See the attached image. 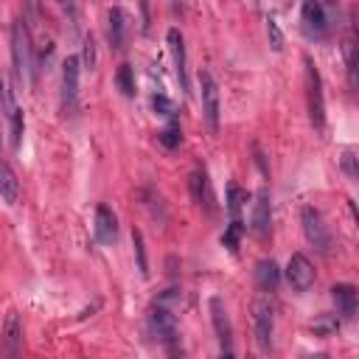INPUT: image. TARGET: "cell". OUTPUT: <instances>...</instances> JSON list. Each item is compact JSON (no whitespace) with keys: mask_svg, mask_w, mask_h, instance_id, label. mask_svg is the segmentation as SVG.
Returning <instances> with one entry per match:
<instances>
[{"mask_svg":"<svg viewBox=\"0 0 359 359\" xmlns=\"http://www.w3.org/2000/svg\"><path fill=\"white\" fill-rule=\"evenodd\" d=\"M149 323H151L154 337H157L168 351H177V348H180V325H177V317H174L163 303L151 306Z\"/></svg>","mask_w":359,"mask_h":359,"instance_id":"obj_5","label":"cell"},{"mask_svg":"<svg viewBox=\"0 0 359 359\" xmlns=\"http://www.w3.org/2000/svg\"><path fill=\"white\" fill-rule=\"evenodd\" d=\"M278 280H280V269H278V264H275L272 258L255 264V283H258L264 292H272V289L278 286Z\"/></svg>","mask_w":359,"mask_h":359,"instance_id":"obj_19","label":"cell"},{"mask_svg":"<svg viewBox=\"0 0 359 359\" xmlns=\"http://www.w3.org/2000/svg\"><path fill=\"white\" fill-rule=\"evenodd\" d=\"M300 222H303V233H306L309 244H311L317 252L328 255V252H331V247H334V238H331V230H328V224H325L323 213H320L317 208L306 205V208L300 210Z\"/></svg>","mask_w":359,"mask_h":359,"instance_id":"obj_2","label":"cell"},{"mask_svg":"<svg viewBox=\"0 0 359 359\" xmlns=\"http://www.w3.org/2000/svg\"><path fill=\"white\" fill-rule=\"evenodd\" d=\"M93 230H95V238L101 244H112L118 238V219H115V213L107 205L95 208V227Z\"/></svg>","mask_w":359,"mask_h":359,"instance_id":"obj_14","label":"cell"},{"mask_svg":"<svg viewBox=\"0 0 359 359\" xmlns=\"http://www.w3.org/2000/svg\"><path fill=\"white\" fill-rule=\"evenodd\" d=\"M95 39H93V34H87L84 39H81V62H84V67L87 70H93L95 67Z\"/></svg>","mask_w":359,"mask_h":359,"instance_id":"obj_23","label":"cell"},{"mask_svg":"<svg viewBox=\"0 0 359 359\" xmlns=\"http://www.w3.org/2000/svg\"><path fill=\"white\" fill-rule=\"evenodd\" d=\"M252 328H255V342L261 351H272V334H275V311L266 297H255L252 306Z\"/></svg>","mask_w":359,"mask_h":359,"instance_id":"obj_4","label":"cell"},{"mask_svg":"<svg viewBox=\"0 0 359 359\" xmlns=\"http://www.w3.org/2000/svg\"><path fill=\"white\" fill-rule=\"evenodd\" d=\"M219 359H233V353H230V351H224V353H222Z\"/></svg>","mask_w":359,"mask_h":359,"instance_id":"obj_31","label":"cell"},{"mask_svg":"<svg viewBox=\"0 0 359 359\" xmlns=\"http://www.w3.org/2000/svg\"><path fill=\"white\" fill-rule=\"evenodd\" d=\"M132 241H135V252H137L140 275H146V272H149V264H146V250H143V236H140V230H132Z\"/></svg>","mask_w":359,"mask_h":359,"instance_id":"obj_27","label":"cell"},{"mask_svg":"<svg viewBox=\"0 0 359 359\" xmlns=\"http://www.w3.org/2000/svg\"><path fill=\"white\" fill-rule=\"evenodd\" d=\"M210 320H213V328H216V339L222 342L224 351H230V345H233V325H230V317H227V309H224L222 297H210Z\"/></svg>","mask_w":359,"mask_h":359,"instance_id":"obj_10","label":"cell"},{"mask_svg":"<svg viewBox=\"0 0 359 359\" xmlns=\"http://www.w3.org/2000/svg\"><path fill=\"white\" fill-rule=\"evenodd\" d=\"M331 297H334L337 311H339L345 320H353V317H356L359 294H356V286H353V283H337V286H331Z\"/></svg>","mask_w":359,"mask_h":359,"instance_id":"obj_13","label":"cell"},{"mask_svg":"<svg viewBox=\"0 0 359 359\" xmlns=\"http://www.w3.org/2000/svg\"><path fill=\"white\" fill-rule=\"evenodd\" d=\"M286 278L297 292H309L314 286V264L303 252H294L286 264Z\"/></svg>","mask_w":359,"mask_h":359,"instance_id":"obj_9","label":"cell"},{"mask_svg":"<svg viewBox=\"0 0 359 359\" xmlns=\"http://www.w3.org/2000/svg\"><path fill=\"white\" fill-rule=\"evenodd\" d=\"M107 34H109V42L112 48H123V34H126V14L123 8H109L107 14Z\"/></svg>","mask_w":359,"mask_h":359,"instance_id":"obj_18","label":"cell"},{"mask_svg":"<svg viewBox=\"0 0 359 359\" xmlns=\"http://www.w3.org/2000/svg\"><path fill=\"white\" fill-rule=\"evenodd\" d=\"M266 36H269V45H272V50H283V34H280V25H278V20H266Z\"/></svg>","mask_w":359,"mask_h":359,"instance_id":"obj_24","label":"cell"},{"mask_svg":"<svg viewBox=\"0 0 359 359\" xmlns=\"http://www.w3.org/2000/svg\"><path fill=\"white\" fill-rule=\"evenodd\" d=\"M337 325H339L337 320H331V317H320V320H317L311 328H314L317 334H331V331H337Z\"/></svg>","mask_w":359,"mask_h":359,"instance_id":"obj_30","label":"cell"},{"mask_svg":"<svg viewBox=\"0 0 359 359\" xmlns=\"http://www.w3.org/2000/svg\"><path fill=\"white\" fill-rule=\"evenodd\" d=\"M244 202H247V194H244L238 185H230V188H227V210H230L233 219H241Z\"/></svg>","mask_w":359,"mask_h":359,"instance_id":"obj_21","label":"cell"},{"mask_svg":"<svg viewBox=\"0 0 359 359\" xmlns=\"http://www.w3.org/2000/svg\"><path fill=\"white\" fill-rule=\"evenodd\" d=\"M241 233H244V227H241V219H230V227L224 230V236H222V244H224L227 250H233V252H236Z\"/></svg>","mask_w":359,"mask_h":359,"instance_id":"obj_22","label":"cell"},{"mask_svg":"<svg viewBox=\"0 0 359 359\" xmlns=\"http://www.w3.org/2000/svg\"><path fill=\"white\" fill-rule=\"evenodd\" d=\"M342 168H345V174L351 177V180H356L359 174H356V157H353V151L351 149H345L342 151Z\"/></svg>","mask_w":359,"mask_h":359,"instance_id":"obj_29","label":"cell"},{"mask_svg":"<svg viewBox=\"0 0 359 359\" xmlns=\"http://www.w3.org/2000/svg\"><path fill=\"white\" fill-rule=\"evenodd\" d=\"M79 70H81L79 56H67L65 65H62V107H65V112H70L76 107V98H79Z\"/></svg>","mask_w":359,"mask_h":359,"instance_id":"obj_8","label":"cell"},{"mask_svg":"<svg viewBox=\"0 0 359 359\" xmlns=\"http://www.w3.org/2000/svg\"><path fill=\"white\" fill-rule=\"evenodd\" d=\"M11 56H14V70H17V81H34V45H31V34L25 28L22 20H14L11 25Z\"/></svg>","mask_w":359,"mask_h":359,"instance_id":"obj_1","label":"cell"},{"mask_svg":"<svg viewBox=\"0 0 359 359\" xmlns=\"http://www.w3.org/2000/svg\"><path fill=\"white\" fill-rule=\"evenodd\" d=\"M345 62H348V81L351 87H356V48L351 39L345 42Z\"/></svg>","mask_w":359,"mask_h":359,"instance_id":"obj_26","label":"cell"},{"mask_svg":"<svg viewBox=\"0 0 359 359\" xmlns=\"http://www.w3.org/2000/svg\"><path fill=\"white\" fill-rule=\"evenodd\" d=\"M168 39V50H171V59H174V73L180 79V87L188 90V70H185V39H182V31L180 28H168L165 34Z\"/></svg>","mask_w":359,"mask_h":359,"instance_id":"obj_11","label":"cell"},{"mask_svg":"<svg viewBox=\"0 0 359 359\" xmlns=\"http://www.w3.org/2000/svg\"><path fill=\"white\" fill-rule=\"evenodd\" d=\"M115 84L123 95H135V73H132V65H121L118 73H115Z\"/></svg>","mask_w":359,"mask_h":359,"instance_id":"obj_20","label":"cell"},{"mask_svg":"<svg viewBox=\"0 0 359 359\" xmlns=\"http://www.w3.org/2000/svg\"><path fill=\"white\" fill-rule=\"evenodd\" d=\"M199 90H202V112L208 126L216 132L219 129V84L208 70H199Z\"/></svg>","mask_w":359,"mask_h":359,"instance_id":"obj_7","label":"cell"},{"mask_svg":"<svg viewBox=\"0 0 359 359\" xmlns=\"http://www.w3.org/2000/svg\"><path fill=\"white\" fill-rule=\"evenodd\" d=\"M300 14H303L306 31H309L311 36H325V34H328V17H325V8H323L320 3H303Z\"/></svg>","mask_w":359,"mask_h":359,"instance_id":"obj_15","label":"cell"},{"mask_svg":"<svg viewBox=\"0 0 359 359\" xmlns=\"http://www.w3.org/2000/svg\"><path fill=\"white\" fill-rule=\"evenodd\" d=\"M151 107H154L160 115H168V118L174 115V101H171V98H165L163 93H157V95L151 98Z\"/></svg>","mask_w":359,"mask_h":359,"instance_id":"obj_28","label":"cell"},{"mask_svg":"<svg viewBox=\"0 0 359 359\" xmlns=\"http://www.w3.org/2000/svg\"><path fill=\"white\" fill-rule=\"evenodd\" d=\"M180 137H182V135H180V123H177V121H171V123L160 132V143L168 146V149H174V146L180 143Z\"/></svg>","mask_w":359,"mask_h":359,"instance_id":"obj_25","label":"cell"},{"mask_svg":"<svg viewBox=\"0 0 359 359\" xmlns=\"http://www.w3.org/2000/svg\"><path fill=\"white\" fill-rule=\"evenodd\" d=\"M0 199L6 205H17V199H20V180L3 157H0Z\"/></svg>","mask_w":359,"mask_h":359,"instance_id":"obj_17","label":"cell"},{"mask_svg":"<svg viewBox=\"0 0 359 359\" xmlns=\"http://www.w3.org/2000/svg\"><path fill=\"white\" fill-rule=\"evenodd\" d=\"M306 98H309V115L317 129L325 126V98H323V79L317 65L306 56Z\"/></svg>","mask_w":359,"mask_h":359,"instance_id":"obj_3","label":"cell"},{"mask_svg":"<svg viewBox=\"0 0 359 359\" xmlns=\"http://www.w3.org/2000/svg\"><path fill=\"white\" fill-rule=\"evenodd\" d=\"M188 188H191V196H194V202L202 208H208V210H213V194H210V182H208V174L202 171V168H194L191 171V177H188Z\"/></svg>","mask_w":359,"mask_h":359,"instance_id":"obj_16","label":"cell"},{"mask_svg":"<svg viewBox=\"0 0 359 359\" xmlns=\"http://www.w3.org/2000/svg\"><path fill=\"white\" fill-rule=\"evenodd\" d=\"M20 353H22V323L20 314L8 309L0 328V359H20Z\"/></svg>","mask_w":359,"mask_h":359,"instance_id":"obj_6","label":"cell"},{"mask_svg":"<svg viewBox=\"0 0 359 359\" xmlns=\"http://www.w3.org/2000/svg\"><path fill=\"white\" fill-rule=\"evenodd\" d=\"M250 227L255 236H266L269 227H272V208H269V194L261 188L255 194V202H252V216H250Z\"/></svg>","mask_w":359,"mask_h":359,"instance_id":"obj_12","label":"cell"}]
</instances>
